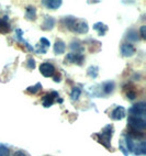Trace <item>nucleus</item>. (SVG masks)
I'll return each instance as SVG.
<instances>
[{
  "label": "nucleus",
  "mask_w": 146,
  "mask_h": 156,
  "mask_svg": "<svg viewBox=\"0 0 146 156\" xmlns=\"http://www.w3.org/2000/svg\"><path fill=\"white\" fill-rule=\"evenodd\" d=\"M65 22H66V27H67L68 30L73 31L75 33H87L88 32V23L85 21V20L76 19L74 17H67L65 19Z\"/></svg>",
  "instance_id": "f257e3e1"
},
{
  "label": "nucleus",
  "mask_w": 146,
  "mask_h": 156,
  "mask_svg": "<svg viewBox=\"0 0 146 156\" xmlns=\"http://www.w3.org/2000/svg\"><path fill=\"white\" fill-rule=\"evenodd\" d=\"M112 133H113V126L111 124H108L107 126H104L102 129V131L100 133H97L95 134L93 136L97 139L99 143H101L102 145H104L108 150H110V141H111V136H112Z\"/></svg>",
  "instance_id": "f03ea898"
},
{
  "label": "nucleus",
  "mask_w": 146,
  "mask_h": 156,
  "mask_svg": "<svg viewBox=\"0 0 146 156\" xmlns=\"http://www.w3.org/2000/svg\"><path fill=\"white\" fill-rule=\"evenodd\" d=\"M129 126L131 129H134V130H144L146 128V122L144 120V118H140V117H129Z\"/></svg>",
  "instance_id": "7ed1b4c3"
},
{
  "label": "nucleus",
  "mask_w": 146,
  "mask_h": 156,
  "mask_svg": "<svg viewBox=\"0 0 146 156\" xmlns=\"http://www.w3.org/2000/svg\"><path fill=\"white\" fill-rule=\"evenodd\" d=\"M145 111H146V103L144 102V101L136 103V105H134L132 108L130 109V113H131V115H133V117L144 118Z\"/></svg>",
  "instance_id": "20e7f679"
},
{
  "label": "nucleus",
  "mask_w": 146,
  "mask_h": 156,
  "mask_svg": "<svg viewBox=\"0 0 146 156\" xmlns=\"http://www.w3.org/2000/svg\"><path fill=\"white\" fill-rule=\"evenodd\" d=\"M40 72L44 77H53L54 73H55V68L50 63H43L40 66Z\"/></svg>",
  "instance_id": "39448f33"
},
{
  "label": "nucleus",
  "mask_w": 146,
  "mask_h": 156,
  "mask_svg": "<svg viewBox=\"0 0 146 156\" xmlns=\"http://www.w3.org/2000/svg\"><path fill=\"white\" fill-rule=\"evenodd\" d=\"M58 99V94L56 91H53L51 94H47L46 96L43 97V100H42V105L45 107V108H48V107H51L52 105L54 103V101Z\"/></svg>",
  "instance_id": "423d86ee"
},
{
  "label": "nucleus",
  "mask_w": 146,
  "mask_h": 156,
  "mask_svg": "<svg viewBox=\"0 0 146 156\" xmlns=\"http://www.w3.org/2000/svg\"><path fill=\"white\" fill-rule=\"evenodd\" d=\"M121 53L124 57H130V56H132L135 54V48L134 46H132L131 44L129 43H124L122 46H121Z\"/></svg>",
  "instance_id": "0eeeda50"
},
{
  "label": "nucleus",
  "mask_w": 146,
  "mask_h": 156,
  "mask_svg": "<svg viewBox=\"0 0 146 156\" xmlns=\"http://www.w3.org/2000/svg\"><path fill=\"white\" fill-rule=\"evenodd\" d=\"M68 62L70 63H76L78 65H82V62H84V55L82 54H78V53H70L66 56Z\"/></svg>",
  "instance_id": "6e6552de"
},
{
  "label": "nucleus",
  "mask_w": 146,
  "mask_h": 156,
  "mask_svg": "<svg viewBox=\"0 0 146 156\" xmlns=\"http://www.w3.org/2000/svg\"><path fill=\"white\" fill-rule=\"evenodd\" d=\"M125 117V109L123 107H116L111 113V118L114 120H121Z\"/></svg>",
  "instance_id": "1a4fd4ad"
},
{
  "label": "nucleus",
  "mask_w": 146,
  "mask_h": 156,
  "mask_svg": "<svg viewBox=\"0 0 146 156\" xmlns=\"http://www.w3.org/2000/svg\"><path fill=\"white\" fill-rule=\"evenodd\" d=\"M42 3L48 9H58L59 7L62 6V1L61 0H50V1L44 0V1H42Z\"/></svg>",
  "instance_id": "9d476101"
},
{
  "label": "nucleus",
  "mask_w": 146,
  "mask_h": 156,
  "mask_svg": "<svg viewBox=\"0 0 146 156\" xmlns=\"http://www.w3.org/2000/svg\"><path fill=\"white\" fill-rule=\"evenodd\" d=\"M65 50H66V45H65V43L63 42V41H61V40H58L55 44H54V52H55V54H63L65 52Z\"/></svg>",
  "instance_id": "9b49d317"
},
{
  "label": "nucleus",
  "mask_w": 146,
  "mask_h": 156,
  "mask_svg": "<svg viewBox=\"0 0 146 156\" xmlns=\"http://www.w3.org/2000/svg\"><path fill=\"white\" fill-rule=\"evenodd\" d=\"M54 24H55V20L51 17H46L42 24V29L43 30H52Z\"/></svg>",
  "instance_id": "f8f14e48"
},
{
  "label": "nucleus",
  "mask_w": 146,
  "mask_h": 156,
  "mask_svg": "<svg viewBox=\"0 0 146 156\" xmlns=\"http://www.w3.org/2000/svg\"><path fill=\"white\" fill-rule=\"evenodd\" d=\"M26 18L29 20H35V18H36V9L32 6H29L26 11Z\"/></svg>",
  "instance_id": "ddd939ff"
},
{
  "label": "nucleus",
  "mask_w": 146,
  "mask_h": 156,
  "mask_svg": "<svg viewBox=\"0 0 146 156\" xmlns=\"http://www.w3.org/2000/svg\"><path fill=\"white\" fill-rule=\"evenodd\" d=\"M93 30L99 31V35H104V34H106V32L108 31V27L104 24V23L98 22V23H96V24L93 25Z\"/></svg>",
  "instance_id": "4468645a"
},
{
  "label": "nucleus",
  "mask_w": 146,
  "mask_h": 156,
  "mask_svg": "<svg viewBox=\"0 0 146 156\" xmlns=\"http://www.w3.org/2000/svg\"><path fill=\"white\" fill-rule=\"evenodd\" d=\"M114 89V84H113L112 81H107V83H104L103 84V87H102V90H103L104 94H111Z\"/></svg>",
  "instance_id": "2eb2a0df"
},
{
  "label": "nucleus",
  "mask_w": 146,
  "mask_h": 156,
  "mask_svg": "<svg viewBox=\"0 0 146 156\" xmlns=\"http://www.w3.org/2000/svg\"><path fill=\"white\" fill-rule=\"evenodd\" d=\"M127 136H130L131 139H133V137H137V139H140V137H143L144 134L142 133L141 131H137V130H134V129H129V133H127Z\"/></svg>",
  "instance_id": "dca6fc26"
},
{
  "label": "nucleus",
  "mask_w": 146,
  "mask_h": 156,
  "mask_svg": "<svg viewBox=\"0 0 146 156\" xmlns=\"http://www.w3.org/2000/svg\"><path fill=\"white\" fill-rule=\"evenodd\" d=\"M0 32L1 33H9L10 32V27H9L8 22L3 19H0Z\"/></svg>",
  "instance_id": "f3484780"
},
{
  "label": "nucleus",
  "mask_w": 146,
  "mask_h": 156,
  "mask_svg": "<svg viewBox=\"0 0 146 156\" xmlns=\"http://www.w3.org/2000/svg\"><path fill=\"white\" fill-rule=\"evenodd\" d=\"M70 48L73 51H76V53L80 54V52L84 51V48H82V45L78 42V41H74L71 44H70Z\"/></svg>",
  "instance_id": "a211bd4d"
},
{
  "label": "nucleus",
  "mask_w": 146,
  "mask_h": 156,
  "mask_svg": "<svg viewBox=\"0 0 146 156\" xmlns=\"http://www.w3.org/2000/svg\"><path fill=\"white\" fill-rule=\"evenodd\" d=\"M41 89H42V85L40 84V83H37V84L34 85V86L28 87V89L26 90H28L30 94H32V95H35V94H37Z\"/></svg>",
  "instance_id": "6ab92c4d"
},
{
  "label": "nucleus",
  "mask_w": 146,
  "mask_h": 156,
  "mask_svg": "<svg viewBox=\"0 0 146 156\" xmlns=\"http://www.w3.org/2000/svg\"><path fill=\"white\" fill-rule=\"evenodd\" d=\"M80 94H82V90H80V88L79 87H75L73 89V91H71V95H70V97H71V100H77L79 98V96H80Z\"/></svg>",
  "instance_id": "aec40b11"
},
{
  "label": "nucleus",
  "mask_w": 146,
  "mask_h": 156,
  "mask_svg": "<svg viewBox=\"0 0 146 156\" xmlns=\"http://www.w3.org/2000/svg\"><path fill=\"white\" fill-rule=\"evenodd\" d=\"M127 36V39H129V41H137V40H138L137 32H136V31H134V30L130 31Z\"/></svg>",
  "instance_id": "412c9836"
},
{
  "label": "nucleus",
  "mask_w": 146,
  "mask_h": 156,
  "mask_svg": "<svg viewBox=\"0 0 146 156\" xmlns=\"http://www.w3.org/2000/svg\"><path fill=\"white\" fill-rule=\"evenodd\" d=\"M88 75L90 76V77H97V75H98V67L96 66H91L88 69Z\"/></svg>",
  "instance_id": "4be33fe9"
},
{
  "label": "nucleus",
  "mask_w": 146,
  "mask_h": 156,
  "mask_svg": "<svg viewBox=\"0 0 146 156\" xmlns=\"http://www.w3.org/2000/svg\"><path fill=\"white\" fill-rule=\"evenodd\" d=\"M9 155V150L7 146L0 144V156H8Z\"/></svg>",
  "instance_id": "5701e85b"
},
{
  "label": "nucleus",
  "mask_w": 146,
  "mask_h": 156,
  "mask_svg": "<svg viewBox=\"0 0 146 156\" xmlns=\"http://www.w3.org/2000/svg\"><path fill=\"white\" fill-rule=\"evenodd\" d=\"M40 41H41V45H43V48H50L51 43H50V41H47V39H45V37H42V39L40 40Z\"/></svg>",
  "instance_id": "b1692460"
},
{
  "label": "nucleus",
  "mask_w": 146,
  "mask_h": 156,
  "mask_svg": "<svg viewBox=\"0 0 146 156\" xmlns=\"http://www.w3.org/2000/svg\"><path fill=\"white\" fill-rule=\"evenodd\" d=\"M26 66H28L30 69H34V67H35V62H34V59L32 58V57H30V58L28 59Z\"/></svg>",
  "instance_id": "393cba45"
},
{
  "label": "nucleus",
  "mask_w": 146,
  "mask_h": 156,
  "mask_svg": "<svg viewBox=\"0 0 146 156\" xmlns=\"http://www.w3.org/2000/svg\"><path fill=\"white\" fill-rule=\"evenodd\" d=\"M127 97L129 98V99H131V100H134L135 98H136V92H135L134 90H129V91L127 92Z\"/></svg>",
  "instance_id": "a878e982"
},
{
  "label": "nucleus",
  "mask_w": 146,
  "mask_h": 156,
  "mask_svg": "<svg viewBox=\"0 0 146 156\" xmlns=\"http://www.w3.org/2000/svg\"><path fill=\"white\" fill-rule=\"evenodd\" d=\"M141 35H142V39L145 40L146 39V27L143 25L142 28H141Z\"/></svg>",
  "instance_id": "bb28decb"
},
{
  "label": "nucleus",
  "mask_w": 146,
  "mask_h": 156,
  "mask_svg": "<svg viewBox=\"0 0 146 156\" xmlns=\"http://www.w3.org/2000/svg\"><path fill=\"white\" fill-rule=\"evenodd\" d=\"M13 156H28V155H26L23 151H18V152H16V153H14Z\"/></svg>",
  "instance_id": "cd10ccee"
}]
</instances>
